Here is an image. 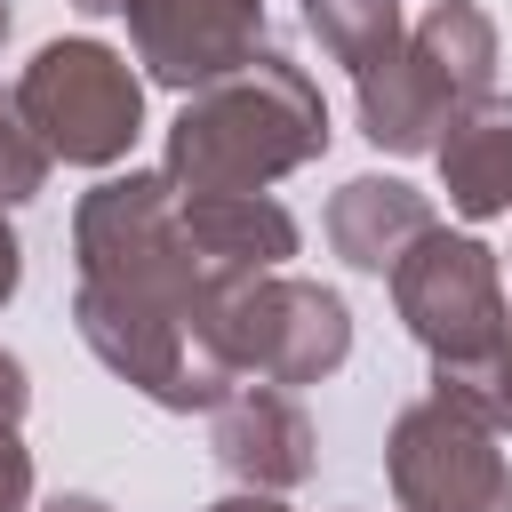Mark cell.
<instances>
[{"mask_svg": "<svg viewBox=\"0 0 512 512\" xmlns=\"http://www.w3.org/2000/svg\"><path fill=\"white\" fill-rule=\"evenodd\" d=\"M328 152V104L304 64L280 48L248 56L240 72L192 88L168 120V176L176 192H264Z\"/></svg>", "mask_w": 512, "mask_h": 512, "instance_id": "cell-1", "label": "cell"}, {"mask_svg": "<svg viewBox=\"0 0 512 512\" xmlns=\"http://www.w3.org/2000/svg\"><path fill=\"white\" fill-rule=\"evenodd\" d=\"M72 264L96 288H120V296H144L160 312H184L192 336H200L208 304L232 288L192 248L184 192H176L168 168H128V176H104L96 192H80V208H72Z\"/></svg>", "mask_w": 512, "mask_h": 512, "instance_id": "cell-2", "label": "cell"}, {"mask_svg": "<svg viewBox=\"0 0 512 512\" xmlns=\"http://www.w3.org/2000/svg\"><path fill=\"white\" fill-rule=\"evenodd\" d=\"M496 80V24L488 8L472 0H432L408 40L352 72V112H360V136L376 152H440V136L456 128V112H472Z\"/></svg>", "mask_w": 512, "mask_h": 512, "instance_id": "cell-3", "label": "cell"}, {"mask_svg": "<svg viewBox=\"0 0 512 512\" xmlns=\"http://www.w3.org/2000/svg\"><path fill=\"white\" fill-rule=\"evenodd\" d=\"M200 352L240 384V376H264V384H320L352 360V312L336 288L320 280H296V272H256V280H232L208 320H200Z\"/></svg>", "mask_w": 512, "mask_h": 512, "instance_id": "cell-4", "label": "cell"}, {"mask_svg": "<svg viewBox=\"0 0 512 512\" xmlns=\"http://www.w3.org/2000/svg\"><path fill=\"white\" fill-rule=\"evenodd\" d=\"M496 416L472 384L432 376L424 400L392 416L384 472L400 512H512V464L496 448Z\"/></svg>", "mask_w": 512, "mask_h": 512, "instance_id": "cell-5", "label": "cell"}, {"mask_svg": "<svg viewBox=\"0 0 512 512\" xmlns=\"http://www.w3.org/2000/svg\"><path fill=\"white\" fill-rule=\"evenodd\" d=\"M384 280H392V312H400L408 336L432 352V376L472 384V376L504 352L512 320H504V280H496V248H488V240L432 224Z\"/></svg>", "mask_w": 512, "mask_h": 512, "instance_id": "cell-6", "label": "cell"}, {"mask_svg": "<svg viewBox=\"0 0 512 512\" xmlns=\"http://www.w3.org/2000/svg\"><path fill=\"white\" fill-rule=\"evenodd\" d=\"M16 112L40 128V144L72 168H112L144 136V80L104 40H48L16 72Z\"/></svg>", "mask_w": 512, "mask_h": 512, "instance_id": "cell-7", "label": "cell"}, {"mask_svg": "<svg viewBox=\"0 0 512 512\" xmlns=\"http://www.w3.org/2000/svg\"><path fill=\"white\" fill-rule=\"evenodd\" d=\"M72 328H80V344H88L128 392H144L152 408L192 416V408H216V400L232 392V376L200 352V336H192L184 312H160V304H144V296H120V288L80 280V288H72Z\"/></svg>", "mask_w": 512, "mask_h": 512, "instance_id": "cell-8", "label": "cell"}, {"mask_svg": "<svg viewBox=\"0 0 512 512\" xmlns=\"http://www.w3.org/2000/svg\"><path fill=\"white\" fill-rule=\"evenodd\" d=\"M120 16H128L144 80L176 96L264 56V0H120Z\"/></svg>", "mask_w": 512, "mask_h": 512, "instance_id": "cell-9", "label": "cell"}, {"mask_svg": "<svg viewBox=\"0 0 512 512\" xmlns=\"http://www.w3.org/2000/svg\"><path fill=\"white\" fill-rule=\"evenodd\" d=\"M208 456L240 480V488H264V496H288L312 480V416L288 384H264V376H240L216 408H208Z\"/></svg>", "mask_w": 512, "mask_h": 512, "instance_id": "cell-10", "label": "cell"}, {"mask_svg": "<svg viewBox=\"0 0 512 512\" xmlns=\"http://www.w3.org/2000/svg\"><path fill=\"white\" fill-rule=\"evenodd\" d=\"M184 232L216 280H256L296 256V216L272 192H184Z\"/></svg>", "mask_w": 512, "mask_h": 512, "instance_id": "cell-11", "label": "cell"}, {"mask_svg": "<svg viewBox=\"0 0 512 512\" xmlns=\"http://www.w3.org/2000/svg\"><path fill=\"white\" fill-rule=\"evenodd\" d=\"M432 232V200L400 176H344L328 192V248L352 272H392Z\"/></svg>", "mask_w": 512, "mask_h": 512, "instance_id": "cell-12", "label": "cell"}, {"mask_svg": "<svg viewBox=\"0 0 512 512\" xmlns=\"http://www.w3.org/2000/svg\"><path fill=\"white\" fill-rule=\"evenodd\" d=\"M440 192L464 224H488L512 208V96H480L472 112H456V128L440 136Z\"/></svg>", "mask_w": 512, "mask_h": 512, "instance_id": "cell-13", "label": "cell"}, {"mask_svg": "<svg viewBox=\"0 0 512 512\" xmlns=\"http://www.w3.org/2000/svg\"><path fill=\"white\" fill-rule=\"evenodd\" d=\"M304 24L320 32V48H328L344 72H368V64H384V56L408 40L400 0H304Z\"/></svg>", "mask_w": 512, "mask_h": 512, "instance_id": "cell-14", "label": "cell"}, {"mask_svg": "<svg viewBox=\"0 0 512 512\" xmlns=\"http://www.w3.org/2000/svg\"><path fill=\"white\" fill-rule=\"evenodd\" d=\"M56 152L40 144V128L16 112V96H0V208H24L40 184H48Z\"/></svg>", "mask_w": 512, "mask_h": 512, "instance_id": "cell-15", "label": "cell"}, {"mask_svg": "<svg viewBox=\"0 0 512 512\" xmlns=\"http://www.w3.org/2000/svg\"><path fill=\"white\" fill-rule=\"evenodd\" d=\"M0 512H32V448L0 432Z\"/></svg>", "mask_w": 512, "mask_h": 512, "instance_id": "cell-16", "label": "cell"}, {"mask_svg": "<svg viewBox=\"0 0 512 512\" xmlns=\"http://www.w3.org/2000/svg\"><path fill=\"white\" fill-rule=\"evenodd\" d=\"M472 392L488 400V416H496V424H512V336H504V352L472 376Z\"/></svg>", "mask_w": 512, "mask_h": 512, "instance_id": "cell-17", "label": "cell"}, {"mask_svg": "<svg viewBox=\"0 0 512 512\" xmlns=\"http://www.w3.org/2000/svg\"><path fill=\"white\" fill-rule=\"evenodd\" d=\"M24 408H32L24 360H16V352H0V432H16V424H24Z\"/></svg>", "mask_w": 512, "mask_h": 512, "instance_id": "cell-18", "label": "cell"}, {"mask_svg": "<svg viewBox=\"0 0 512 512\" xmlns=\"http://www.w3.org/2000/svg\"><path fill=\"white\" fill-rule=\"evenodd\" d=\"M24 288V240L8 232V208H0V304Z\"/></svg>", "mask_w": 512, "mask_h": 512, "instance_id": "cell-19", "label": "cell"}, {"mask_svg": "<svg viewBox=\"0 0 512 512\" xmlns=\"http://www.w3.org/2000/svg\"><path fill=\"white\" fill-rule=\"evenodd\" d=\"M200 512H288V504L264 496V488H240V496H216V504H200Z\"/></svg>", "mask_w": 512, "mask_h": 512, "instance_id": "cell-20", "label": "cell"}, {"mask_svg": "<svg viewBox=\"0 0 512 512\" xmlns=\"http://www.w3.org/2000/svg\"><path fill=\"white\" fill-rule=\"evenodd\" d=\"M40 512H112V504H104V496H80V488H64V496H48Z\"/></svg>", "mask_w": 512, "mask_h": 512, "instance_id": "cell-21", "label": "cell"}, {"mask_svg": "<svg viewBox=\"0 0 512 512\" xmlns=\"http://www.w3.org/2000/svg\"><path fill=\"white\" fill-rule=\"evenodd\" d=\"M80 16H120V0H72Z\"/></svg>", "mask_w": 512, "mask_h": 512, "instance_id": "cell-22", "label": "cell"}, {"mask_svg": "<svg viewBox=\"0 0 512 512\" xmlns=\"http://www.w3.org/2000/svg\"><path fill=\"white\" fill-rule=\"evenodd\" d=\"M8 24H16V8H8V0H0V40H8Z\"/></svg>", "mask_w": 512, "mask_h": 512, "instance_id": "cell-23", "label": "cell"}]
</instances>
